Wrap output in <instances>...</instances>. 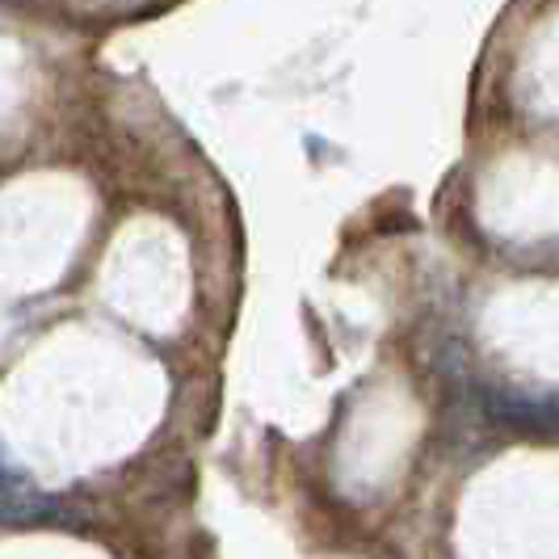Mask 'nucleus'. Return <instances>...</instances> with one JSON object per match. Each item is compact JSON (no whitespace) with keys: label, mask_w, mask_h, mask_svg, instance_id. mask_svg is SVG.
Masks as SVG:
<instances>
[{"label":"nucleus","mask_w":559,"mask_h":559,"mask_svg":"<svg viewBox=\"0 0 559 559\" xmlns=\"http://www.w3.org/2000/svg\"><path fill=\"white\" fill-rule=\"evenodd\" d=\"M56 513H59V501H51V497L26 488L22 479L9 476V484H4V518H9V526L38 522V518H56Z\"/></svg>","instance_id":"1"}]
</instances>
